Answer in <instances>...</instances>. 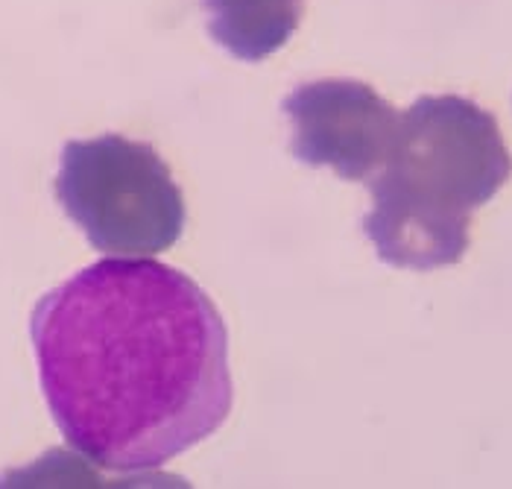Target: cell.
I'll return each mask as SVG.
<instances>
[{"mask_svg": "<svg viewBox=\"0 0 512 489\" xmlns=\"http://www.w3.org/2000/svg\"><path fill=\"white\" fill-rule=\"evenodd\" d=\"M30 337L56 428L100 469H161L232 413L226 323L170 264L106 258L79 270L36 302Z\"/></svg>", "mask_w": 512, "mask_h": 489, "instance_id": "1", "label": "cell"}, {"mask_svg": "<svg viewBox=\"0 0 512 489\" xmlns=\"http://www.w3.org/2000/svg\"><path fill=\"white\" fill-rule=\"evenodd\" d=\"M512 176L498 121L469 97H419L398 115L390 156L369 182L363 232L375 255L398 270L463 261L472 211Z\"/></svg>", "mask_w": 512, "mask_h": 489, "instance_id": "2", "label": "cell"}, {"mask_svg": "<svg viewBox=\"0 0 512 489\" xmlns=\"http://www.w3.org/2000/svg\"><path fill=\"white\" fill-rule=\"evenodd\" d=\"M56 200L88 244L112 258L158 255L182 238L188 220L164 159L150 144L115 132L65 144Z\"/></svg>", "mask_w": 512, "mask_h": 489, "instance_id": "3", "label": "cell"}, {"mask_svg": "<svg viewBox=\"0 0 512 489\" xmlns=\"http://www.w3.org/2000/svg\"><path fill=\"white\" fill-rule=\"evenodd\" d=\"M281 109L290 121V153L302 164L366 182L390 156L398 112L366 82H305L281 100Z\"/></svg>", "mask_w": 512, "mask_h": 489, "instance_id": "4", "label": "cell"}, {"mask_svg": "<svg viewBox=\"0 0 512 489\" xmlns=\"http://www.w3.org/2000/svg\"><path fill=\"white\" fill-rule=\"evenodd\" d=\"M208 33L240 62H261L293 39L302 0H202Z\"/></svg>", "mask_w": 512, "mask_h": 489, "instance_id": "5", "label": "cell"}]
</instances>
